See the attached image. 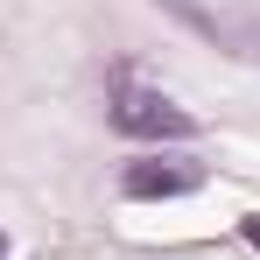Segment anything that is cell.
I'll return each instance as SVG.
<instances>
[{"mask_svg": "<svg viewBox=\"0 0 260 260\" xmlns=\"http://www.w3.org/2000/svg\"><path fill=\"white\" fill-rule=\"evenodd\" d=\"M0 260H7V232H0Z\"/></svg>", "mask_w": 260, "mask_h": 260, "instance_id": "cell-4", "label": "cell"}, {"mask_svg": "<svg viewBox=\"0 0 260 260\" xmlns=\"http://www.w3.org/2000/svg\"><path fill=\"white\" fill-rule=\"evenodd\" d=\"M239 232H246V239H253V246H260V218H239Z\"/></svg>", "mask_w": 260, "mask_h": 260, "instance_id": "cell-3", "label": "cell"}, {"mask_svg": "<svg viewBox=\"0 0 260 260\" xmlns=\"http://www.w3.org/2000/svg\"><path fill=\"white\" fill-rule=\"evenodd\" d=\"M120 190L127 197H190V190H204V162H190V155H141L120 169Z\"/></svg>", "mask_w": 260, "mask_h": 260, "instance_id": "cell-2", "label": "cell"}, {"mask_svg": "<svg viewBox=\"0 0 260 260\" xmlns=\"http://www.w3.org/2000/svg\"><path fill=\"white\" fill-rule=\"evenodd\" d=\"M113 127L134 134V141H190L197 134V120L176 106V99H162V91H148V85H113Z\"/></svg>", "mask_w": 260, "mask_h": 260, "instance_id": "cell-1", "label": "cell"}]
</instances>
